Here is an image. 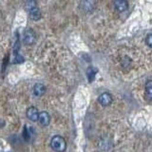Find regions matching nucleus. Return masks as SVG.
<instances>
[{"instance_id":"1","label":"nucleus","mask_w":152,"mask_h":152,"mask_svg":"<svg viewBox=\"0 0 152 152\" xmlns=\"http://www.w3.org/2000/svg\"><path fill=\"white\" fill-rule=\"evenodd\" d=\"M50 145L52 149L56 152H65L66 149V144L63 137L61 136H54L50 141Z\"/></svg>"},{"instance_id":"2","label":"nucleus","mask_w":152,"mask_h":152,"mask_svg":"<svg viewBox=\"0 0 152 152\" xmlns=\"http://www.w3.org/2000/svg\"><path fill=\"white\" fill-rule=\"evenodd\" d=\"M27 10L30 12V17L32 20H38L41 17V12L39 11V9L36 7L35 3L33 1L28 2L27 4Z\"/></svg>"},{"instance_id":"3","label":"nucleus","mask_w":152,"mask_h":152,"mask_svg":"<svg viewBox=\"0 0 152 152\" xmlns=\"http://www.w3.org/2000/svg\"><path fill=\"white\" fill-rule=\"evenodd\" d=\"M98 101H99V103L101 104L103 107H107V106H109V104H111L112 97H111V95L109 94V93L104 92V93L100 95L99 98H98Z\"/></svg>"},{"instance_id":"4","label":"nucleus","mask_w":152,"mask_h":152,"mask_svg":"<svg viewBox=\"0 0 152 152\" xmlns=\"http://www.w3.org/2000/svg\"><path fill=\"white\" fill-rule=\"evenodd\" d=\"M35 41V34L31 30H27L24 33V43L27 45H32Z\"/></svg>"},{"instance_id":"5","label":"nucleus","mask_w":152,"mask_h":152,"mask_svg":"<svg viewBox=\"0 0 152 152\" xmlns=\"http://www.w3.org/2000/svg\"><path fill=\"white\" fill-rule=\"evenodd\" d=\"M27 117L30 119V120L36 122L39 118V112H38V109L34 107H30L27 110Z\"/></svg>"},{"instance_id":"6","label":"nucleus","mask_w":152,"mask_h":152,"mask_svg":"<svg viewBox=\"0 0 152 152\" xmlns=\"http://www.w3.org/2000/svg\"><path fill=\"white\" fill-rule=\"evenodd\" d=\"M38 120H39V122L42 126H48L50 124V121L49 113L46 112V111H43V112L39 113V118H38Z\"/></svg>"},{"instance_id":"7","label":"nucleus","mask_w":152,"mask_h":152,"mask_svg":"<svg viewBox=\"0 0 152 152\" xmlns=\"http://www.w3.org/2000/svg\"><path fill=\"white\" fill-rule=\"evenodd\" d=\"M114 6L118 12H125L128 8V3L125 0H118V1L114 2Z\"/></svg>"},{"instance_id":"8","label":"nucleus","mask_w":152,"mask_h":152,"mask_svg":"<svg viewBox=\"0 0 152 152\" xmlns=\"http://www.w3.org/2000/svg\"><path fill=\"white\" fill-rule=\"evenodd\" d=\"M46 91V88L44 85L42 84H36L33 88V93H34L36 96H42L43 94Z\"/></svg>"},{"instance_id":"9","label":"nucleus","mask_w":152,"mask_h":152,"mask_svg":"<svg viewBox=\"0 0 152 152\" xmlns=\"http://www.w3.org/2000/svg\"><path fill=\"white\" fill-rule=\"evenodd\" d=\"M145 94L147 100L152 102V80L147 81L145 84Z\"/></svg>"},{"instance_id":"10","label":"nucleus","mask_w":152,"mask_h":152,"mask_svg":"<svg viewBox=\"0 0 152 152\" xmlns=\"http://www.w3.org/2000/svg\"><path fill=\"white\" fill-rule=\"evenodd\" d=\"M96 73H97V69L95 68H92V66L88 68V69L87 71V74H88V78L89 82H92L94 80V77H95V75H96Z\"/></svg>"},{"instance_id":"11","label":"nucleus","mask_w":152,"mask_h":152,"mask_svg":"<svg viewBox=\"0 0 152 152\" xmlns=\"http://www.w3.org/2000/svg\"><path fill=\"white\" fill-rule=\"evenodd\" d=\"M145 42H146L147 46H149L150 48H152V33H150V34H148L146 36Z\"/></svg>"}]
</instances>
